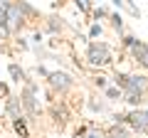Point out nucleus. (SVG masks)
I'll list each match as a JSON object with an SVG mask.
<instances>
[{"mask_svg": "<svg viewBox=\"0 0 148 138\" xmlns=\"http://www.w3.org/2000/svg\"><path fill=\"white\" fill-rule=\"evenodd\" d=\"M10 77H12L15 81H25V72H22L17 64H10Z\"/></svg>", "mask_w": 148, "mask_h": 138, "instance_id": "12", "label": "nucleus"}, {"mask_svg": "<svg viewBox=\"0 0 148 138\" xmlns=\"http://www.w3.org/2000/svg\"><path fill=\"white\" fill-rule=\"evenodd\" d=\"M10 5V0H0V8H8Z\"/></svg>", "mask_w": 148, "mask_h": 138, "instance_id": "20", "label": "nucleus"}, {"mask_svg": "<svg viewBox=\"0 0 148 138\" xmlns=\"http://www.w3.org/2000/svg\"><path fill=\"white\" fill-rule=\"evenodd\" d=\"M74 3H77V8H79L84 15H89V12H91V3H89V0H74Z\"/></svg>", "mask_w": 148, "mask_h": 138, "instance_id": "14", "label": "nucleus"}, {"mask_svg": "<svg viewBox=\"0 0 148 138\" xmlns=\"http://www.w3.org/2000/svg\"><path fill=\"white\" fill-rule=\"evenodd\" d=\"M5 111H8V116H10L12 121L22 118V104H20V99L10 96V99H8V104H5Z\"/></svg>", "mask_w": 148, "mask_h": 138, "instance_id": "9", "label": "nucleus"}, {"mask_svg": "<svg viewBox=\"0 0 148 138\" xmlns=\"http://www.w3.org/2000/svg\"><path fill=\"white\" fill-rule=\"evenodd\" d=\"M111 25L116 27V30H121V25H123V22H121V15H111Z\"/></svg>", "mask_w": 148, "mask_h": 138, "instance_id": "16", "label": "nucleus"}, {"mask_svg": "<svg viewBox=\"0 0 148 138\" xmlns=\"http://www.w3.org/2000/svg\"><path fill=\"white\" fill-rule=\"evenodd\" d=\"M32 8L27 5L25 0H10V5L5 8V17H8V30H10V35L12 32H20L22 27H25V20H27V15H32Z\"/></svg>", "mask_w": 148, "mask_h": 138, "instance_id": "1", "label": "nucleus"}, {"mask_svg": "<svg viewBox=\"0 0 148 138\" xmlns=\"http://www.w3.org/2000/svg\"><path fill=\"white\" fill-rule=\"evenodd\" d=\"M49 113H52L54 123H57L59 128H64V126H67V121H69V111H67V106H64V104H52Z\"/></svg>", "mask_w": 148, "mask_h": 138, "instance_id": "8", "label": "nucleus"}, {"mask_svg": "<svg viewBox=\"0 0 148 138\" xmlns=\"http://www.w3.org/2000/svg\"><path fill=\"white\" fill-rule=\"evenodd\" d=\"M20 104L32 118L40 116V96H37V86L32 84V81L25 84V89H22V94H20Z\"/></svg>", "mask_w": 148, "mask_h": 138, "instance_id": "4", "label": "nucleus"}, {"mask_svg": "<svg viewBox=\"0 0 148 138\" xmlns=\"http://www.w3.org/2000/svg\"><path fill=\"white\" fill-rule=\"evenodd\" d=\"M89 35H91V37H99V35H101V27H99V25H94V27H91V32H89Z\"/></svg>", "mask_w": 148, "mask_h": 138, "instance_id": "19", "label": "nucleus"}, {"mask_svg": "<svg viewBox=\"0 0 148 138\" xmlns=\"http://www.w3.org/2000/svg\"><path fill=\"white\" fill-rule=\"evenodd\" d=\"M10 37V30H8V17H5V8H0V40Z\"/></svg>", "mask_w": 148, "mask_h": 138, "instance_id": "11", "label": "nucleus"}, {"mask_svg": "<svg viewBox=\"0 0 148 138\" xmlns=\"http://www.w3.org/2000/svg\"><path fill=\"white\" fill-rule=\"evenodd\" d=\"M15 123V131L20 133V138H27L30 136V133H27V126H25V121H22V118H17V121H12Z\"/></svg>", "mask_w": 148, "mask_h": 138, "instance_id": "13", "label": "nucleus"}, {"mask_svg": "<svg viewBox=\"0 0 148 138\" xmlns=\"http://www.w3.org/2000/svg\"><path fill=\"white\" fill-rule=\"evenodd\" d=\"M47 81H49V86H52L54 91H69L74 86V79L67 74V72H47Z\"/></svg>", "mask_w": 148, "mask_h": 138, "instance_id": "5", "label": "nucleus"}, {"mask_svg": "<svg viewBox=\"0 0 148 138\" xmlns=\"http://www.w3.org/2000/svg\"><path fill=\"white\" fill-rule=\"evenodd\" d=\"M106 96H109V99H119V96H121V91H119V89H111V86H109V89H106Z\"/></svg>", "mask_w": 148, "mask_h": 138, "instance_id": "17", "label": "nucleus"}, {"mask_svg": "<svg viewBox=\"0 0 148 138\" xmlns=\"http://www.w3.org/2000/svg\"><path fill=\"white\" fill-rule=\"evenodd\" d=\"M106 138H131V131L126 126H121V123H116V126L106 133Z\"/></svg>", "mask_w": 148, "mask_h": 138, "instance_id": "10", "label": "nucleus"}, {"mask_svg": "<svg viewBox=\"0 0 148 138\" xmlns=\"http://www.w3.org/2000/svg\"><path fill=\"white\" fill-rule=\"evenodd\" d=\"M114 3H116V5H119V8H121V3H123V0H114Z\"/></svg>", "mask_w": 148, "mask_h": 138, "instance_id": "21", "label": "nucleus"}, {"mask_svg": "<svg viewBox=\"0 0 148 138\" xmlns=\"http://www.w3.org/2000/svg\"><path fill=\"white\" fill-rule=\"evenodd\" d=\"M54 20H57V17H49V20H47V27H49L52 32H59V30H62V22H54Z\"/></svg>", "mask_w": 148, "mask_h": 138, "instance_id": "15", "label": "nucleus"}, {"mask_svg": "<svg viewBox=\"0 0 148 138\" xmlns=\"http://www.w3.org/2000/svg\"><path fill=\"white\" fill-rule=\"evenodd\" d=\"M96 86H99V89H106V77H96Z\"/></svg>", "mask_w": 148, "mask_h": 138, "instance_id": "18", "label": "nucleus"}, {"mask_svg": "<svg viewBox=\"0 0 148 138\" xmlns=\"http://www.w3.org/2000/svg\"><path fill=\"white\" fill-rule=\"evenodd\" d=\"M126 121H128V126L131 128H136V131H148V111H131L126 116Z\"/></svg>", "mask_w": 148, "mask_h": 138, "instance_id": "6", "label": "nucleus"}, {"mask_svg": "<svg viewBox=\"0 0 148 138\" xmlns=\"http://www.w3.org/2000/svg\"><path fill=\"white\" fill-rule=\"evenodd\" d=\"M131 54H133V59H136L138 64H143V67L148 69V44L146 42H133L131 44Z\"/></svg>", "mask_w": 148, "mask_h": 138, "instance_id": "7", "label": "nucleus"}, {"mask_svg": "<svg viewBox=\"0 0 148 138\" xmlns=\"http://www.w3.org/2000/svg\"><path fill=\"white\" fill-rule=\"evenodd\" d=\"M86 62H89L91 67H106V64H111V49H109V44L91 42L89 49H86Z\"/></svg>", "mask_w": 148, "mask_h": 138, "instance_id": "3", "label": "nucleus"}, {"mask_svg": "<svg viewBox=\"0 0 148 138\" xmlns=\"http://www.w3.org/2000/svg\"><path fill=\"white\" fill-rule=\"evenodd\" d=\"M148 91V77L143 74H128L126 77V86H123V96H126L128 104L136 106L138 101L143 99V94Z\"/></svg>", "mask_w": 148, "mask_h": 138, "instance_id": "2", "label": "nucleus"}]
</instances>
